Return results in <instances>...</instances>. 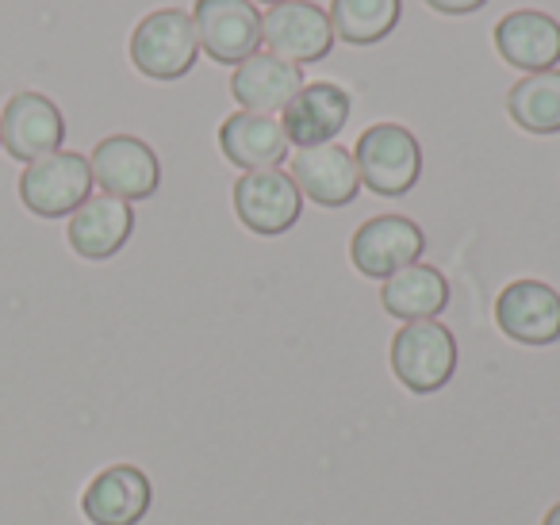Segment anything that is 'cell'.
<instances>
[{
	"mask_svg": "<svg viewBox=\"0 0 560 525\" xmlns=\"http://www.w3.org/2000/svg\"><path fill=\"white\" fill-rule=\"evenodd\" d=\"M427 249V234L415 219L407 215H376L353 231L350 238V261L361 277L369 280H388L399 269L415 265Z\"/></svg>",
	"mask_w": 560,
	"mask_h": 525,
	"instance_id": "5",
	"label": "cell"
},
{
	"mask_svg": "<svg viewBox=\"0 0 560 525\" xmlns=\"http://www.w3.org/2000/svg\"><path fill=\"white\" fill-rule=\"evenodd\" d=\"M289 177L296 180L300 196H307L319 208H350L361 192L358 162L338 142L296 150V158L289 165Z\"/></svg>",
	"mask_w": 560,
	"mask_h": 525,
	"instance_id": "13",
	"label": "cell"
},
{
	"mask_svg": "<svg viewBox=\"0 0 560 525\" xmlns=\"http://www.w3.org/2000/svg\"><path fill=\"white\" fill-rule=\"evenodd\" d=\"M135 231V211L127 200H116V196H89L78 211L70 215V226H66V238H70V249L85 261H108L119 249L127 246Z\"/></svg>",
	"mask_w": 560,
	"mask_h": 525,
	"instance_id": "16",
	"label": "cell"
},
{
	"mask_svg": "<svg viewBox=\"0 0 560 525\" xmlns=\"http://www.w3.org/2000/svg\"><path fill=\"white\" fill-rule=\"evenodd\" d=\"M93 196V170L78 150H58L20 173V200L39 219H70Z\"/></svg>",
	"mask_w": 560,
	"mask_h": 525,
	"instance_id": "4",
	"label": "cell"
},
{
	"mask_svg": "<svg viewBox=\"0 0 560 525\" xmlns=\"http://www.w3.org/2000/svg\"><path fill=\"white\" fill-rule=\"evenodd\" d=\"M300 211H304V196L284 170L242 173L234 180V215L261 238L289 234L300 223Z\"/></svg>",
	"mask_w": 560,
	"mask_h": 525,
	"instance_id": "6",
	"label": "cell"
},
{
	"mask_svg": "<svg viewBox=\"0 0 560 525\" xmlns=\"http://www.w3.org/2000/svg\"><path fill=\"white\" fill-rule=\"evenodd\" d=\"M192 27L200 50L219 66H238L261 47V12L254 0H196Z\"/></svg>",
	"mask_w": 560,
	"mask_h": 525,
	"instance_id": "7",
	"label": "cell"
},
{
	"mask_svg": "<svg viewBox=\"0 0 560 525\" xmlns=\"http://www.w3.org/2000/svg\"><path fill=\"white\" fill-rule=\"evenodd\" d=\"M358 177L376 196H407L422 177V147L407 127L373 124L353 147Z\"/></svg>",
	"mask_w": 560,
	"mask_h": 525,
	"instance_id": "1",
	"label": "cell"
},
{
	"mask_svg": "<svg viewBox=\"0 0 560 525\" xmlns=\"http://www.w3.org/2000/svg\"><path fill=\"white\" fill-rule=\"evenodd\" d=\"M219 150L242 173H261L280 170V162L289 158V139H284V127L272 116L234 112L219 124Z\"/></svg>",
	"mask_w": 560,
	"mask_h": 525,
	"instance_id": "18",
	"label": "cell"
},
{
	"mask_svg": "<svg viewBox=\"0 0 560 525\" xmlns=\"http://www.w3.org/2000/svg\"><path fill=\"white\" fill-rule=\"evenodd\" d=\"M392 372L415 395H434L457 372V338L438 318L404 323L392 338Z\"/></svg>",
	"mask_w": 560,
	"mask_h": 525,
	"instance_id": "2",
	"label": "cell"
},
{
	"mask_svg": "<svg viewBox=\"0 0 560 525\" xmlns=\"http://www.w3.org/2000/svg\"><path fill=\"white\" fill-rule=\"evenodd\" d=\"M430 9L442 12V16H472V12H480L488 0H427Z\"/></svg>",
	"mask_w": 560,
	"mask_h": 525,
	"instance_id": "22",
	"label": "cell"
},
{
	"mask_svg": "<svg viewBox=\"0 0 560 525\" xmlns=\"http://www.w3.org/2000/svg\"><path fill=\"white\" fill-rule=\"evenodd\" d=\"M495 50L522 73H545L560 66V24L549 12L518 9L495 24Z\"/></svg>",
	"mask_w": 560,
	"mask_h": 525,
	"instance_id": "15",
	"label": "cell"
},
{
	"mask_svg": "<svg viewBox=\"0 0 560 525\" xmlns=\"http://www.w3.org/2000/svg\"><path fill=\"white\" fill-rule=\"evenodd\" d=\"M66 142V119L58 104L43 93H16L0 112V150L16 162L32 165L47 154H58Z\"/></svg>",
	"mask_w": 560,
	"mask_h": 525,
	"instance_id": "11",
	"label": "cell"
},
{
	"mask_svg": "<svg viewBox=\"0 0 560 525\" xmlns=\"http://www.w3.org/2000/svg\"><path fill=\"white\" fill-rule=\"evenodd\" d=\"M381 303L399 323H427V318L442 315L445 303H450V280L434 265L415 261L407 269H399L396 277L384 280Z\"/></svg>",
	"mask_w": 560,
	"mask_h": 525,
	"instance_id": "19",
	"label": "cell"
},
{
	"mask_svg": "<svg viewBox=\"0 0 560 525\" xmlns=\"http://www.w3.org/2000/svg\"><path fill=\"white\" fill-rule=\"evenodd\" d=\"M261 43L269 55L292 66H312L335 50V27L330 16L312 0H289L261 16Z\"/></svg>",
	"mask_w": 560,
	"mask_h": 525,
	"instance_id": "8",
	"label": "cell"
},
{
	"mask_svg": "<svg viewBox=\"0 0 560 525\" xmlns=\"http://www.w3.org/2000/svg\"><path fill=\"white\" fill-rule=\"evenodd\" d=\"M254 4H272L277 9V4H289V0H254Z\"/></svg>",
	"mask_w": 560,
	"mask_h": 525,
	"instance_id": "24",
	"label": "cell"
},
{
	"mask_svg": "<svg viewBox=\"0 0 560 525\" xmlns=\"http://www.w3.org/2000/svg\"><path fill=\"white\" fill-rule=\"evenodd\" d=\"M353 101L342 85L335 81H312L289 101V108L280 112V127L289 147L307 150V147H327L342 135V127L350 124Z\"/></svg>",
	"mask_w": 560,
	"mask_h": 525,
	"instance_id": "12",
	"label": "cell"
},
{
	"mask_svg": "<svg viewBox=\"0 0 560 525\" xmlns=\"http://www.w3.org/2000/svg\"><path fill=\"white\" fill-rule=\"evenodd\" d=\"M495 326L518 346H557L560 341V292L545 280H511L495 295Z\"/></svg>",
	"mask_w": 560,
	"mask_h": 525,
	"instance_id": "10",
	"label": "cell"
},
{
	"mask_svg": "<svg viewBox=\"0 0 560 525\" xmlns=\"http://www.w3.org/2000/svg\"><path fill=\"white\" fill-rule=\"evenodd\" d=\"M154 502L150 476L135 464H112L96 471L81 494V510L93 525H139Z\"/></svg>",
	"mask_w": 560,
	"mask_h": 525,
	"instance_id": "14",
	"label": "cell"
},
{
	"mask_svg": "<svg viewBox=\"0 0 560 525\" xmlns=\"http://www.w3.org/2000/svg\"><path fill=\"white\" fill-rule=\"evenodd\" d=\"M300 89H304L300 66L284 62V58L269 55V50L249 55L246 62H238L231 73V96L242 104V112H257V116L284 112Z\"/></svg>",
	"mask_w": 560,
	"mask_h": 525,
	"instance_id": "17",
	"label": "cell"
},
{
	"mask_svg": "<svg viewBox=\"0 0 560 525\" xmlns=\"http://www.w3.org/2000/svg\"><path fill=\"white\" fill-rule=\"evenodd\" d=\"M89 170H93V185H101L104 196H116L127 203L150 200L162 185V162L135 135H108L104 142H96Z\"/></svg>",
	"mask_w": 560,
	"mask_h": 525,
	"instance_id": "9",
	"label": "cell"
},
{
	"mask_svg": "<svg viewBox=\"0 0 560 525\" xmlns=\"http://www.w3.org/2000/svg\"><path fill=\"white\" fill-rule=\"evenodd\" d=\"M506 116L526 135H560V70L514 81L506 93Z\"/></svg>",
	"mask_w": 560,
	"mask_h": 525,
	"instance_id": "20",
	"label": "cell"
},
{
	"mask_svg": "<svg viewBox=\"0 0 560 525\" xmlns=\"http://www.w3.org/2000/svg\"><path fill=\"white\" fill-rule=\"evenodd\" d=\"M330 27L350 47H376L396 32L404 0H330Z\"/></svg>",
	"mask_w": 560,
	"mask_h": 525,
	"instance_id": "21",
	"label": "cell"
},
{
	"mask_svg": "<svg viewBox=\"0 0 560 525\" xmlns=\"http://www.w3.org/2000/svg\"><path fill=\"white\" fill-rule=\"evenodd\" d=\"M200 58L192 16L180 9H158L131 32V62L150 81H180Z\"/></svg>",
	"mask_w": 560,
	"mask_h": 525,
	"instance_id": "3",
	"label": "cell"
},
{
	"mask_svg": "<svg viewBox=\"0 0 560 525\" xmlns=\"http://www.w3.org/2000/svg\"><path fill=\"white\" fill-rule=\"evenodd\" d=\"M541 525H560V502L549 510V514H545V522H541Z\"/></svg>",
	"mask_w": 560,
	"mask_h": 525,
	"instance_id": "23",
	"label": "cell"
}]
</instances>
